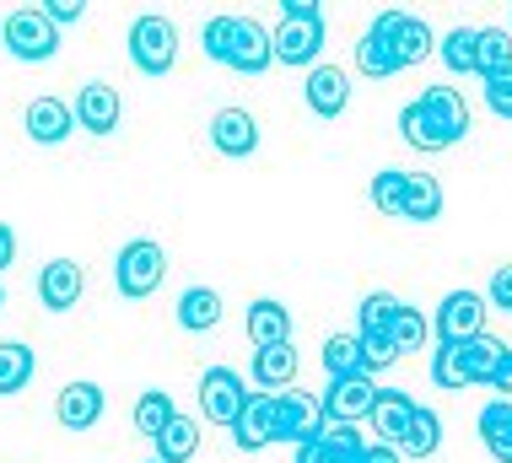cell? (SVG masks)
I'll return each mask as SVG.
<instances>
[{"instance_id": "19", "label": "cell", "mask_w": 512, "mask_h": 463, "mask_svg": "<svg viewBox=\"0 0 512 463\" xmlns=\"http://www.w3.org/2000/svg\"><path fill=\"white\" fill-rule=\"evenodd\" d=\"M27 135L38 140V146H60V140H71V130H76V114H71V103H60V97H33L27 103Z\"/></svg>"}, {"instance_id": "42", "label": "cell", "mask_w": 512, "mask_h": 463, "mask_svg": "<svg viewBox=\"0 0 512 463\" xmlns=\"http://www.w3.org/2000/svg\"><path fill=\"white\" fill-rule=\"evenodd\" d=\"M281 22H324L318 0H281Z\"/></svg>"}, {"instance_id": "26", "label": "cell", "mask_w": 512, "mask_h": 463, "mask_svg": "<svg viewBox=\"0 0 512 463\" xmlns=\"http://www.w3.org/2000/svg\"><path fill=\"white\" fill-rule=\"evenodd\" d=\"M480 442L496 463H512V399H491L480 410Z\"/></svg>"}, {"instance_id": "4", "label": "cell", "mask_w": 512, "mask_h": 463, "mask_svg": "<svg viewBox=\"0 0 512 463\" xmlns=\"http://www.w3.org/2000/svg\"><path fill=\"white\" fill-rule=\"evenodd\" d=\"M130 60H135V70H146V76H168L178 65V27L168 17H157V11L135 17L130 22Z\"/></svg>"}, {"instance_id": "23", "label": "cell", "mask_w": 512, "mask_h": 463, "mask_svg": "<svg viewBox=\"0 0 512 463\" xmlns=\"http://www.w3.org/2000/svg\"><path fill=\"white\" fill-rule=\"evenodd\" d=\"M151 447H157V463H189L200 453V426L189 415H173L168 426L151 437Z\"/></svg>"}, {"instance_id": "15", "label": "cell", "mask_w": 512, "mask_h": 463, "mask_svg": "<svg viewBox=\"0 0 512 463\" xmlns=\"http://www.w3.org/2000/svg\"><path fill=\"white\" fill-rule=\"evenodd\" d=\"M302 97H308V108L318 119H340L345 103H351V76L340 65H313L308 81H302Z\"/></svg>"}, {"instance_id": "9", "label": "cell", "mask_w": 512, "mask_h": 463, "mask_svg": "<svg viewBox=\"0 0 512 463\" xmlns=\"http://www.w3.org/2000/svg\"><path fill=\"white\" fill-rule=\"evenodd\" d=\"M362 453H367L362 431L345 426V420H324L318 442H302L297 447V463H362Z\"/></svg>"}, {"instance_id": "45", "label": "cell", "mask_w": 512, "mask_h": 463, "mask_svg": "<svg viewBox=\"0 0 512 463\" xmlns=\"http://www.w3.org/2000/svg\"><path fill=\"white\" fill-rule=\"evenodd\" d=\"M362 463H399V447H389V442H367Z\"/></svg>"}, {"instance_id": "47", "label": "cell", "mask_w": 512, "mask_h": 463, "mask_svg": "<svg viewBox=\"0 0 512 463\" xmlns=\"http://www.w3.org/2000/svg\"><path fill=\"white\" fill-rule=\"evenodd\" d=\"M0 307H6V286H0Z\"/></svg>"}, {"instance_id": "17", "label": "cell", "mask_w": 512, "mask_h": 463, "mask_svg": "<svg viewBox=\"0 0 512 463\" xmlns=\"http://www.w3.org/2000/svg\"><path fill=\"white\" fill-rule=\"evenodd\" d=\"M232 442L238 453H259L275 442V394H248L238 420H232Z\"/></svg>"}, {"instance_id": "1", "label": "cell", "mask_w": 512, "mask_h": 463, "mask_svg": "<svg viewBox=\"0 0 512 463\" xmlns=\"http://www.w3.org/2000/svg\"><path fill=\"white\" fill-rule=\"evenodd\" d=\"M399 135L410 140L415 151H448L469 135V103L464 92H453L448 81L426 87L415 103L399 108Z\"/></svg>"}, {"instance_id": "39", "label": "cell", "mask_w": 512, "mask_h": 463, "mask_svg": "<svg viewBox=\"0 0 512 463\" xmlns=\"http://www.w3.org/2000/svg\"><path fill=\"white\" fill-rule=\"evenodd\" d=\"M356 340H362V334H356ZM362 356H367V377H372V372L394 367V361H399V350H394L389 334H372V340H362Z\"/></svg>"}, {"instance_id": "30", "label": "cell", "mask_w": 512, "mask_h": 463, "mask_svg": "<svg viewBox=\"0 0 512 463\" xmlns=\"http://www.w3.org/2000/svg\"><path fill=\"white\" fill-rule=\"evenodd\" d=\"M437 216H442V184H437V178H426V173H410L399 221H437Z\"/></svg>"}, {"instance_id": "43", "label": "cell", "mask_w": 512, "mask_h": 463, "mask_svg": "<svg viewBox=\"0 0 512 463\" xmlns=\"http://www.w3.org/2000/svg\"><path fill=\"white\" fill-rule=\"evenodd\" d=\"M44 17H49L54 27H71V22L87 17V6H81V0H49V6H44Z\"/></svg>"}, {"instance_id": "28", "label": "cell", "mask_w": 512, "mask_h": 463, "mask_svg": "<svg viewBox=\"0 0 512 463\" xmlns=\"http://www.w3.org/2000/svg\"><path fill=\"white\" fill-rule=\"evenodd\" d=\"M33 350H27L22 340H6L0 345V399H11V394H22L27 383H33Z\"/></svg>"}, {"instance_id": "35", "label": "cell", "mask_w": 512, "mask_h": 463, "mask_svg": "<svg viewBox=\"0 0 512 463\" xmlns=\"http://www.w3.org/2000/svg\"><path fill=\"white\" fill-rule=\"evenodd\" d=\"M432 383H437V388H469V356H464V340H459V345H437V350H432Z\"/></svg>"}, {"instance_id": "16", "label": "cell", "mask_w": 512, "mask_h": 463, "mask_svg": "<svg viewBox=\"0 0 512 463\" xmlns=\"http://www.w3.org/2000/svg\"><path fill=\"white\" fill-rule=\"evenodd\" d=\"M211 146L221 157H254L259 151V124L248 108H216L211 114Z\"/></svg>"}, {"instance_id": "13", "label": "cell", "mask_w": 512, "mask_h": 463, "mask_svg": "<svg viewBox=\"0 0 512 463\" xmlns=\"http://www.w3.org/2000/svg\"><path fill=\"white\" fill-rule=\"evenodd\" d=\"M270 49H275V65H318L324 54V22H281L270 33Z\"/></svg>"}, {"instance_id": "2", "label": "cell", "mask_w": 512, "mask_h": 463, "mask_svg": "<svg viewBox=\"0 0 512 463\" xmlns=\"http://www.w3.org/2000/svg\"><path fill=\"white\" fill-rule=\"evenodd\" d=\"M205 54L216 65L238 70V76H265L275 65V49H270V27H259L254 17H216L205 22Z\"/></svg>"}, {"instance_id": "6", "label": "cell", "mask_w": 512, "mask_h": 463, "mask_svg": "<svg viewBox=\"0 0 512 463\" xmlns=\"http://www.w3.org/2000/svg\"><path fill=\"white\" fill-rule=\"evenodd\" d=\"M437 329V345H459V340H475V334H486V297L480 291H448L432 318Z\"/></svg>"}, {"instance_id": "22", "label": "cell", "mask_w": 512, "mask_h": 463, "mask_svg": "<svg viewBox=\"0 0 512 463\" xmlns=\"http://www.w3.org/2000/svg\"><path fill=\"white\" fill-rule=\"evenodd\" d=\"M221 324V291L216 286H189L178 297V329L189 334H211Z\"/></svg>"}, {"instance_id": "8", "label": "cell", "mask_w": 512, "mask_h": 463, "mask_svg": "<svg viewBox=\"0 0 512 463\" xmlns=\"http://www.w3.org/2000/svg\"><path fill=\"white\" fill-rule=\"evenodd\" d=\"M372 399H378V383H372V377H329V388L318 394V415L356 426V420L372 415Z\"/></svg>"}, {"instance_id": "36", "label": "cell", "mask_w": 512, "mask_h": 463, "mask_svg": "<svg viewBox=\"0 0 512 463\" xmlns=\"http://www.w3.org/2000/svg\"><path fill=\"white\" fill-rule=\"evenodd\" d=\"M502 340L496 334H475V340H464V356H469V388L475 383H491V372H496V361H502Z\"/></svg>"}, {"instance_id": "11", "label": "cell", "mask_w": 512, "mask_h": 463, "mask_svg": "<svg viewBox=\"0 0 512 463\" xmlns=\"http://www.w3.org/2000/svg\"><path fill=\"white\" fill-rule=\"evenodd\" d=\"M389 27H394V11H378L372 17V27L362 33V44H356V70L362 76H372V81H389V76H399V54H394V38H389Z\"/></svg>"}, {"instance_id": "10", "label": "cell", "mask_w": 512, "mask_h": 463, "mask_svg": "<svg viewBox=\"0 0 512 463\" xmlns=\"http://www.w3.org/2000/svg\"><path fill=\"white\" fill-rule=\"evenodd\" d=\"M324 431V415H318V399L313 394H275V442H318Z\"/></svg>"}, {"instance_id": "38", "label": "cell", "mask_w": 512, "mask_h": 463, "mask_svg": "<svg viewBox=\"0 0 512 463\" xmlns=\"http://www.w3.org/2000/svg\"><path fill=\"white\" fill-rule=\"evenodd\" d=\"M389 340H394V350H399V356H410V350H421V345H426V318L415 313V307H399V318H394Z\"/></svg>"}, {"instance_id": "34", "label": "cell", "mask_w": 512, "mask_h": 463, "mask_svg": "<svg viewBox=\"0 0 512 463\" xmlns=\"http://www.w3.org/2000/svg\"><path fill=\"white\" fill-rule=\"evenodd\" d=\"M405 189H410V173H399V167H383L378 178H372V210L378 216H399L405 210Z\"/></svg>"}, {"instance_id": "49", "label": "cell", "mask_w": 512, "mask_h": 463, "mask_svg": "<svg viewBox=\"0 0 512 463\" xmlns=\"http://www.w3.org/2000/svg\"><path fill=\"white\" fill-rule=\"evenodd\" d=\"M151 463H157V458H151Z\"/></svg>"}, {"instance_id": "37", "label": "cell", "mask_w": 512, "mask_h": 463, "mask_svg": "<svg viewBox=\"0 0 512 463\" xmlns=\"http://www.w3.org/2000/svg\"><path fill=\"white\" fill-rule=\"evenodd\" d=\"M173 415H178L173 410V394H157V388H151V394L135 399V431H141V437H157Z\"/></svg>"}, {"instance_id": "48", "label": "cell", "mask_w": 512, "mask_h": 463, "mask_svg": "<svg viewBox=\"0 0 512 463\" xmlns=\"http://www.w3.org/2000/svg\"><path fill=\"white\" fill-rule=\"evenodd\" d=\"M507 33H512V27H507Z\"/></svg>"}, {"instance_id": "18", "label": "cell", "mask_w": 512, "mask_h": 463, "mask_svg": "<svg viewBox=\"0 0 512 463\" xmlns=\"http://www.w3.org/2000/svg\"><path fill=\"white\" fill-rule=\"evenodd\" d=\"M103 410H108V399L98 383H65L60 399H54V415H60L65 431H92L103 420Z\"/></svg>"}, {"instance_id": "7", "label": "cell", "mask_w": 512, "mask_h": 463, "mask_svg": "<svg viewBox=\"0 0 512 463\" xmlns=\"http://www.w3.org/2000/svg\"><path fill=\"white\" fill-rule=\"evenodd\" d=\"M243 399H248V388H243V377L232 372V367L200 372V415L211 420V426H227V431H232V420H238Z\"/></svg>"}, {"instance_id": "33", "label": "cell", "mask_w": 512, "mask_h": 463, "mask_svg": "<svg viewBox=\"0 0 512 463\" xmlns=\"http://www.w3.org/2000/svg\"><path fill=\"white\" fill-rule=\"evenodd\" d=\"M475 49H480V27H453L437 54H442V65H448L453 76H469V70H475Z\"/></svg>"}, {"instance_id": "44", "label": "cell", "mask_w": 512, "mask_h": 463, "mask_svg": "<svg viewBox=\"0 0 512 463\" xmlns=\"http://www.w3.org/2000/svg\"><path fill=\"white\" fill-rule=\"evenodd\" d=\"M491 388H496V394H512V345L502 350V361H496V372H491Z\"/></svg>"}, {"instance_id": "3", "label": "cell", "mask_w": 512, "mask_h": 463, "mask_svg": "<svg viewBox=\"0 0 512 463\" xmlns=\"http://www.w3.org/2000/svg\"><path fill=\"white\" fill-rule=\"evenodd\" d=\"M162 275H168V254H162V243L135 237V243L119 248V259H114V286H119V297L146 302L151 291L162 286Z\"/></svg>"}, {"instance_id": "14", "label": "cell", "mask_w": 512, "mask_h": 463, "mask_svg": "<svg viewBox=\"0 0 512 463\" xmlns=\"http://www.w3.org/2000/svg\"><path fill=\"white\" fill-rule=\"evenodd\" d=\"M71 114H76V124H81L87 135H114L124 108H119V92L108 87V81H87V87L76 92Z\"/></svg>"}, {"instance_id": "5", "label": "cell", "mask_w": 512, "mask_h": 463, "mask_svg": "<svg viewBox=\"0 0 512 463\" xmlns=\"http://www.w3.org/2000/svg\"><path fill=\"white\" fill-rule=\"evenodd\" d=\"M0 33H6V49L17 54V60H27V65L54 60V54H60V27L44 17V6H17Z\"/></svg>"}, {"instance_id": "25", "label": "cell", "mask_w": 512, "mask_h": 463, "mask_svg": "<svg viewBox=\"0 0 512 463\" xmlns=\"http://www.w3.org/2000/svg\"><path fill=\"white\" fill-rule=\"evenodd\" d=\"M437 447H442V415L426 410V404H415L405 437H399V458H432Z\"/></svg>"}, {"instance_id": "41", "label": "cell", "mask_w": 512, "mask_h": 463, "mask_svg": "<svg viewBox=\"0 0 512 463\" xmlns=\"http://www.w3.org/2000/svg\"><path fill=\"white\" fill-rule=\"evenodd\" d=\"M486 307H507V313H512V264H502V270L491 275V286H486Z\"/></svg>"}, {"instance_id": "21", "label": "cell", "mask_w": 512, "mask_h": 463, "mask_svg": "<svg viewBox=\"0 0 512 463\" xmlns=\"http://www.w3.org/2000/svg\"><path fill=\"white\" fill-rule=\"evenodd\" d=\"M410 415H415V399L410 394H399V388H378V399H372V431H378L389 447H399V437H405V426H410Z\"/></svg>"}, {"instance_id": "20", "label": "cell", "mask_w": 512, "mask_h": 463, "mask_svg": "<svg viewBox=\"0 0 512 463\" xmlns=\"http://www.w3.org/2000/svg\"><path fill=\"white\" fill-rule=\"evenodd\" d=\"M248 340H254V350H270V345H292V313H286L275 297H259L254 307H248L243 318Z\"/></svg>"}, {"instance_id": "40", "label": "cell", "mask_w": 512, "mask_h": 463, "mask_svg": "<svg viewBox=\"0 0 512 463\" xmlns=\"http://www.w3.org/2000/svg\"><path fill=\"white\" fill-rule=\"evenodd\" d=\"M486 108H491L496 119H507V124H512V76L486 81Z\"/></svg>"}, {"instance_id": "27", "label": "cell", "mask_w": 512, "mask_h": 463, "mask_svg": "<svg viewBox=\"0 0 512 463\" xmlns=\"http://www.w3.org/2000/svg\"><path fill=\"white\" fill-rule=\"evenodd\" d=\"M475 70H480V81L512 76V33H507V27H480V49H475Z\"/></svg>"}, {"instance_id": "31", "label": "cell", "mask_w": 512, "mask_h": 463, "mask_svg": "<svg viewBox=\"0 0 512 463\" xmlns=\"http://www.w3.org/2000/svg\"><path fill=\"white\" fill-rule=\"evenodd\" d=\"M324 367L329 377H367V356L356 334H329L324 340Z\"/></svg>"}, {"instance_id": "29", "label": "cell", "mask_w": 512, "mask_h": 463, "mask_svg": "<svg viewBox=\"0 0 512 463\" xmlns=\"http://www.w3.org/2000/svg\"><path fill=\"white\" fill-rule=\"evenodd\" d=\"M292 377H297V350H292V345L254 350V383H259V388H286Z\"/></svg>"}, {"instance_id": "32", "label": "cell", "mask_w": 512, "mask_h": 463, "mask_svg": "<svg viewBox=\"0 0 512 463\" xmlns=\"http://www.w3.org/2000/svg\"><path fill=\"white\" fill-rule=\"evenodd\" d=\"M399 297H389V291H372V297L356 307V334H362V340H372V334H389L394 329V318H399Z\"/></svg>"}, {"instance_id": "12", "label": "cell", "mask_w": 512, "mask_h": 463, "mask_svg": "<svg viewBox=\"0 0 512 463\" xmlns=\"http://www.w3.org/2000/svg\"><path fill=\"white\" fill-rule=\"evenodd\" d=\"M81 291H87V275H81L76 259H49L44 270H38V302H44L49 313H71L81 302Z\"/></svg>"}, {"instance_id": "46", "label": "cell", "mask_w": 512, "mask_h": 463, "mask_svg": "<svg viewBox=\"0 0 512 463\" xmlns=\"http://www.w3.org/2000/svg\"><path fill=\"white\" fill-rule=\"evenodd\" d=\"M17 259V232L6 227V221H0V275H6V264Z\"/></svg>"}, {"instance_id": "24", "label": "cell", "mask_w": 512, "mask_h": 463, "mask_svg": "<svg viewBox=\"0 0 512 463\" xmlns=\"http://www.w3.org/2000/svg\"><path fill=\"white\" fill-rule=\"evenodd\" d=\"M389 38H394V54H399V65H421L426 54H432V27H426L421 17H410V11H394V27H389Z\"/></svg>"}]
</instances>
